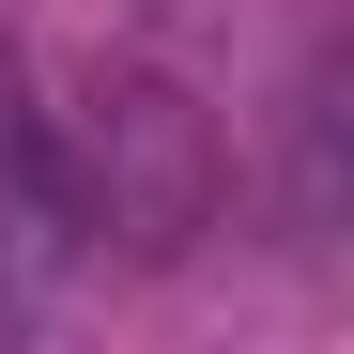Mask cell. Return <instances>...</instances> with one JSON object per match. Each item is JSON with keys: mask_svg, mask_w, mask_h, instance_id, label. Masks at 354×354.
<instances>
[]
</instances>
